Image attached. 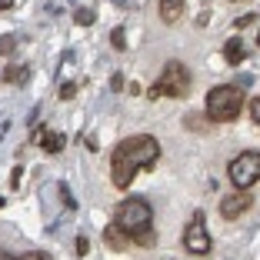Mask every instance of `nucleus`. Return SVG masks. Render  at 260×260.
Segmentation results:
<instances>
[{"label": "nucleus", "instance_id": "obj_1", "mask_svg": "<svg viewBox=\"0 0 260 260\" xmlns=\"http://www.w3.org/2000/svg\"><path fill=\"white\" fill-rule=\"evenodd\" d=\"M160 160V140L150 137V134H134V137H123L120 144L110 150V180H114L117 190H127L134 184V177L140 170L153 167Z\"/></svg>", "mask_w": 260, "mask_h": 260}, {"label": "nucleus", "instance_id": "obj_2", "mask_svg": "<svg viewBox=\"0 0 260 260\" xmlns=\"http://www.w3.org/2000/svg\"><path fill=\"white\" fill-rule=\"evenodd\" d=\"M244 87L237 84H217L207 90V120L210 123H230V120H237L240 110H244Z\"/></svg>", "mask_w": 260, "mask_h": 260}, {"label": "nucleus", "instance_id": "obj_3", "mask_svg": "<svg viewBox=\"0 0 260 260\" xmlns=\"http://www.w3.org/2000/svg\"><path fill=\"white\" fill-rule=\"evenodd\" d=\"M190 93V70L184 67L180 60H170L167 67L160 70V77L153 80V87L147 90L150 100H160V97H170V100H180Z\"/></svg>", "mask_w": 260, "mask_h": 260}, {"label": "nucleus", "instance_id": "obj_4", "mask_svg": "<svg viewBox=\"0 0 260 260\" xmlns=\"http://www.w3.org/2000/svg\"><path fill=\"white\" fill-rule=\"evenodd\" d=\"M114 223L130 237V234H137V230H144V227H153V207L147 204L144 197H127V200L117 204Z\"/></svg>", "mask_w": 260, "mask_h": 260}, {"label": "nucleus", "instance_id": "obj_5", "mask_svg": "<svg viewBox=\"0 0 260 260\" xmlns=\"http://www.w3.org/2000/svg\"><path fill=\"white\" fill-rule=\"evenodd\" d=\"M227 177L237 190H250L253 184H260V150H244L234 157L227 164Z\"/></svg>", "mask_w": 260, "mask_h": 260}, {"label": "nucleus", "instance_id": "obj_6", "mask_svg": "<svg viewBox=\"0 0 260 260\" xmlns=\"http://www.w3.org/2000/svg\"><path fill=\"white\" fill-rule=\"evenodd\" d=\"M210 234H207V223H204V214H193L190 217V223L184 227V250L187 253H193V257H207L210 253Z\"/></svg>", "mask_w": 260, "mask_h": 260}, {"label": "nucleus", "instance_id": "obj_7", "mask_svg": "<svg viewBox=\"0 0 260 260\" xmlns=\"http://www.w3.org/2000/svg\"><path fill=\"white\" fill-rule=\"evenodd\" d=\"M250 207H253L250 190H234V193H227V197L220 200V217L223 220H237V217L247 214Z\"/></svg>", "mask_w": 260, "mask_h": 260}, {"label": "nucleus", "instance_id": "obj_8", "mask_svg": "<svg viewBox=\"0 0 260 260\" xmlns=\"http://www.w3.org/2000/svg\"><path fill=\"white\" fill-rule=\"evenodd\" d=\"M184 0H160V4H157V14H160V20L167 23V27H174L177 20H180V17H184Z\"/></svg>", "mask_w": 260, "mask_h": 260}, {"label": "nucleus", "instance_id": "obj_9", "mask_svg": "<svg viewBox=\"0 0 260 260\" xmlns=\"http://www.w3.org/2000/svg\"><path fill=\"white\" fill-rule=\"evenodd\" d=\"M223 60H227L230 67H240V63L247 60V47H244V40H240V37H234V40L223 44Z\"/></svg>", "mask_w": 260, "mask_h": 260}, {"label": "nucleus", "instance_id": "obj_10", "mask_svg": "<svg viewBox=\"0 0 260 260\" xmlns=\"http://www.w3.org/2000/svg\"><path fill=\"white\" fill-rule=\"evenodd\" d=\"M104 240H107V247H114V250H127V247H130V237L117 227L114 220L107 223V230H104Z\"/></svg>", "mask_w": 260, "mask_h": 260}, {"label": "nucleus", "instance_id": "obj_11", "mask_svg": "<svg viewBox=\"0 0 260 260\" xmlns=\"http://www.w3.org/2000/svg\"><path fill=\"white\" fill-rule=\"evenodd\" d=\"M40 144H44V150H47V153H60L63 147H67V137H63V134H50V130H47Z\"/></svg>", "mask_w": 260, "mask_h": 260}, {"label": "nucleus", "instance_id": "obj_12", "mask_svg": "<svg viewBox=\"0 0 260 260\" xmlns=\"http://www.w3.org/2000/svg\"><path fill=\"white\" fill-rule=\"evenodd\" d=\"M27 77H30V70H27V67H20V63H14V67H7V70H4V77H0V80H4V84H23Z\"/></svg>", "mask_w": 260, "mask_h": 260}, {"label": "nucleus", "instance_id": "obj_13", "mask_svg": "<svg viewBox=\"0 0 260 260\" xmlns=\"http://www.w3.org/2000/svg\"><path fill=\"white\" fill-rule=\"evenodd\" d=\"M130 244L153 247V244H157V234H153V227H144V230H137V234H130Z\"/></svg>", "mask_w": 260, "mask_h": 260}, {"label": "nucleus", "instance_id": "obj_14", "mask_svg": "<svg viewBox=\"0 0 260 260\" xmlns=\"http://www.w3.org/2000/svg\"><path fill=\"white\" fill-rule=\"evenodd\" d=\"M93 20H97V14H93L90 7H77L74 10V23H77V27H90Z\"/></svg>", "mask_w": 260, "mask_h": 260}, {"label": "nucleus", "instance_id": "obj_15", "mask_svg": "<svg viewBox=\"0 0 260 260\" xmlns=\"http://www.w3.org/2000/svg\"><path fill=\"white\" fill-rule=\"evenodd\" d=\"M110 47H114V50H127V30H123V27H114V30H110Z\"/></svg>", "mask_w": 260, "mask_h": 260}, {"label": "nucleus", "instance_id": "obj_16", "mask_svg": "<svg viewBox=\"0 0 260 260\" xmlns=\"http://www.w3.org/2000/svg\"><path fill=\"white\" fill-rule=\"evenodd\" d=\"M14 44H17V34H7V37H0V54H14Z\"/></svg>", "mask_w": 260, "mask_h": 260}, {"label": "nucleus", "instance_id": "obj_17", "mask_svg": "<svg viewBox=\"0 0 260 260\" xmlns=\"http://www.w3.org/2000/svg\"><path fill=\"white\" fill-rule=\"evenodd\" d=\"M60 197H63V207L67 210H77V200L70 197V190H67V184H60Z\"/></svg>", "mask_w": 260, "mask_h": 260}, {"label": "nucleus", "instance_id": "obj_18", "mask_svg": "<svg viewBox=\"0 0 260 260\" xmlns=\"http://www.w3.org/2000/svg\"><path fill=\"white\" fill-rule=\"evenodd\" d=\"M74 97H77V84H70V80H67V84L60 87V100H74Z\"/></svg>", "mask_w": 260, "mask_h": 260}, {"label": "nucleus", "instance_id": "obj_19", "mask_svg": "<svg viewBox=\"0 0 260 260\" xmlns=\"http://www.w3.org/2000/svg\"><path fill=\"white\" fill-rule=\"evenodd\" d=\"M253 20H257V14H244V17H237V20H234V27H237V30H244V27H250Z\"/></svg>", "mask_w": 260, "mask_h": 260}, {"label": "nucleus", "instance_id": "obj_20", "mask_svg": "<svg viewBox=\"0 0 260 260\" xmlns=\"http://www.w3.org/2000/svg\"><path fill=\"white\" fill-rule=\"evenodd\" d=\"M250 117H253V123L260 127V97H253V100H250Z\"/></svg>", "mask_w": 260, "mask_h": 260}, {"label": "nucleus", "instance_id": "obj_21", "mask_svg": "<svg viewBox=\"0 0 260 260\" xmlns=\"http://www.w3.org/2000/svg\"><path fill=\"white\" fill-rule=\"evenodd\" d=\"M123 87H127L123 74H114V77H110V90H123Z\"/></svg>", "mask_w": 260, "mask_h": 260}, {"label": "nucleus", "instance_id": "obj_22", "mask_svg": "<svg viewBox=\"0 0 260 260\" xmlns=\"http://www.w3.org/2000/svg\"><path fill=\"white\" fill-rule=\"evenodd\" d=\"M20 260H50V257H47L44 250H30V253H23Z\"/></svg>", "mask_w": 260, "mask_h": 260}, {"label": "nucleus", "instance_id": "obj_23", "mask_svg": "<svg viewBox=\"0 0 260 260\" xmlns=\"http://www.w3.org/2000/svg\"><path fill=\"white\" fill-rule=\"evenodd\" d=\"M87 250H90V240H87V237H77V253H80V257H84Z\"/></svg>", "mask_w": 260, "mask_h": 260}, {"label": "nucleus", "instance_id": "obj_24", "mask_svg": "<svg viewBox=\"0 0 260 260\" xmlns=\"http://www.w3.org/2000/svg\"><path fill=\"white\" fill-rule=\"evenodd\" d=\"M187 123H190V130H197V134H200V130H207V127H204V120H200V117H190V120H187Z\"/></svg>", "mask_w": 260, "mask_h": 260}, {"label": "nucleus", "instance_id": "obj_25", "mask_svg": "<svg viewBox=\"0 0 260 260\" xmlns=\"http://www.w3.org/2000/svg\"><path fill=\"white\" fill-rule=\"evenodd\" d=\"M44 134H47V127H37V130L30 134V140H34V144H40V140H44Z\"/></svg>", "mask_w": 260, "mask_h": 260}, {"label": "nucleus", "instance_id": "obj_26", "mask_svg": "<svg viewBox=\"0 0 260 260\" xmlns=\"http://www.w3.org/2000/svg\"><path fill=\"white\" fill-rule=\"evenodd\" d=\"M20 174H23V170H20V167H14V174H10V184H14V187L20 184Z\"/></svg>", "mask_w": 260, "mask_h": 260}, {"label": "nucleus", "instance_id": "obj_27", "mask_svg": "<svg viewBox=\"0 0 260 260\" xmlns=\"http://www.w3.org/2000/svg\"><path fill=\"white\" fill-rule=\"evenodd\" d=\"M14 7V0H0V10H10Z\"/></svg>", "mask_w": 260, "mask_h": 260}, {"label": "nucleus", "instance_id": "obj_28", "mask_svg": "<svg viewBox=\"0 0 260 260\" xmlns=\"http://www.w3.org/2000/svg\"><path fill=\"white\" fill-rule=\"evenodd\" d=\"M0 260H17V257H10L7 250H0Z\"/></svg>", "mask_w": 260, "mask_h": 260}, {"label": "nucleus", "instance_id": "obj_29", "mask_svg": "<svg viewBox=\"0 0 260 260\" xmlns=\"http://www.w3.org/2000/svg\"><path fill=\"white\" fill-rule=\"evenodd\" d=\"M4 207H7V200H4V197H0V210H4Z\"/></svg>", "mask_w": 260, "mask_h": 260}, {"label": "nucleus", "instance_id": "obj_30", "mask_svg": "<svg viewBox=\"0 0 260 260\" xmlns=\"http://www.w3.org/2000/svg\"><path fill=\"white\" fill-rule=\"evenodd\" d=\"M230 4H237V0H230Z\"/></svg>", "mask_w": 260, "mask_h": 260}]
</instances>
